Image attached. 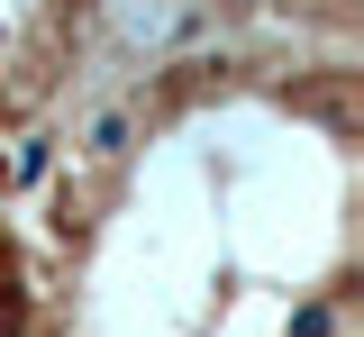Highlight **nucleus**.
I'll return each mask as SVG.
<instances>
[{
    "instance_id": "nucleus-2",
    "label": "nucleus",
    "mask_w": 364,
    "mask_h": 337,
    "mask_svg": "<svg viewBox=\"0 0 364 337\" xmlns=\"http://www.w3.org/2000/svg\"><path fill=\"white\" fill-rule=\"evenodd\" d=\"M0 337H28V274H18L9 237H0Z\"/></svg>"
},
{
    "instance_id": "nucleus-1",
    "label": "nucleus",
    "mask_w": 364,
    "mask_h": 337,
    "mask_svg": "<svg viewBox=\"0 0 364 337\" xmlns=\"http://www.w3.org/2000/svg\"><path fill=\"white\" fill-rule=\"evenodd\" d=\"M109 0H0V137L28 128L82 73V46Z\"/></svg>"
},
{
    "instance_id": "nucleus-3",
    "label": "nucleus",
    "mask_w": 364,
    "mask_h": 337,
    "mask_svg": "<svg viewBox=\"0 0 364 337\" xmlns=\"http://www.w3.org/2000/svg\"><path fill=\"white\" fill-rule=\"evenodd\" d=\"M318 18H328V28H337V37H346V18H355V0H310Z\"/></svg>"
}]
</instances>
